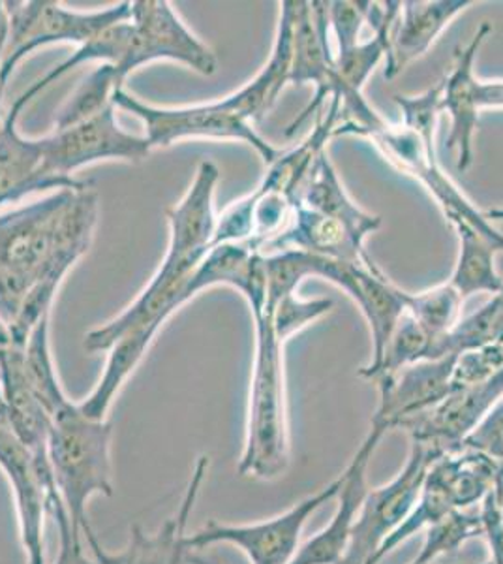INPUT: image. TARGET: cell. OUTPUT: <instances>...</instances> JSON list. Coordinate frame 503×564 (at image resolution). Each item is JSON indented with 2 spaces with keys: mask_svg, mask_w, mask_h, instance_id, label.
I'll return each mask as SVG.
<instances>
[{
  "mask_svg": "<svg viewBox=\"0 0 503 564\" xmlns=\"http://www.w3.org/2000/svg\"><path fill=\"white\" fill-rule=\"evenodd\" d=\"M462 448L475 449L503 463V398L479 422L478 427L466 436Z\"/></svg>",
  "mask_w": 503,
  "mask_h": 564,
  "instance_id": "cell-37",
  "label": "cell"
},
{
  "mask_svg": "<svg viewBox=\"0 0 503 564\" xmlns=\"http://www.w3.org/2000/svg\"><path fill=\"white\" fill-rule=\"evenodd\" d=\"M335 303L331 300H310L303 302L297 294L287 295L276 307L267 311L273 322L274 332L282 340L294 337L297 332L305 329L308 324L331 313Z\"/></svg>",
  "mask_w": 503,
  "mask_h": 564,
  "instance_id": "cell-35",
  "label": "cell"
},
{
  "mask_svg": "<svg viewBox=\"0 0 503 564\" xmlns=\"http://www.w3.org/2000/svg\"><path fill=\"white\" fill-rule=\"evenodd\" d=\"M433 345V337L406 311L396 324L395 332L391 335L385 352H383L382 361L370 380H376L383 375H395L404 367L414 366L423 359H428Z\"/></svg>",
  "mask_w": 503,
  "mask_h": 564,
  "instance_id": "cell-33",
  "label": "cell"
},
{
  "mask_svg": "<svg viewBox=\"0 0 503 564\" xmlns=\"http://www.w3.org/2000/svg\"><path fill=\"white\" fill-rule=\"evenodd\" d=\"M345 484V475L338 476L327 488L306 497L299 505L271 520L250 525H228L220 521H209L204 529L188 534L186 550H204L215 544L236 545L250 564H289L299 552V540L310 516L319 508L337 499Z\"/></svg>",
  "mask_w": 503,
  "mask_h": 564,
  "instance_id": "cell-8",
  "label": "cell"
},
{
  "mask_svg": "<svg viewBox=\"0 0 503 564\" xmlns=\"http://www.w3.org/2000/svg\"><path fill=\"white\" fill-rule=\"evenodd\" d=\"M502 398L503 369L481 384L452 388L440 403L419 416L409 417L398 430L408 431L412 441L427 444L446 456L462 448L466 436Z\"/></svg>",
  "mask_w": 503,
  "mask_h": 564,
  "instance_id": "cell-14",
  "label": "cell"
},
{
  "mask_svg": "<svg viewBox=\"0 0 503 564\" xmlns=\"http://www.w3.org/2000/svg\"><path fill=\"white\" fill-rule=\"evenodd\" d=\"M351 302L356 303L359 311L363 313L364 321L369 324L370 337H372V359L369 366L359 371V375L364 379H372V375L382 361L389 339L395 332L396 324L406 313L408 292H404L389 281L372 260L370 263L357 265L356 292L351 295Z\"/></svg>",
  "mask_w": 503,
  "mask_h": 564,
  "instance_id": "cell-23",
  "label": "cell"
},
{
  "mask_svg": "<svg viewBox=\"0 0 503 564\" xmlns=\"http://www.w3.org/2000/svg\"><path fill=\"white\" fill-rule=\"evenodd\" d=\"M116 111V106H111L89 121L70 129L53 130L42 138L45 172L61 188L81 185L84 181L74 180L72 174L95 162H141L151 154L153 149L145 135L122 130Z\"/></svg>",
  "mask_w": 503,
  "mask_h": 564,
  "instance_id": "cell-10",
  "label": "cell"
},
{
  "mask_svg": "<svg viewBox=\"0 0 503 564\" xmlns=\"http://www.w3.org/2000/svg\"><path fill=\"white\" fill-rule=\"evenodd\" d=\"M12 343L10 339V332H8V327L0 322V348L8 347Z\"/></svg>",
  "mask_w": 503,
  "mask_h": 564,
  "instance_id": "cell-41",
  "label": "cell"
},
{
  "mask_svg": "<svg viewBox=\"0 0 503 564\" xmlns=\"http://www.w3.org/2000/svg\"><path fill=\"white\" fill-rule=\"evenodd\" d=\"M207 468L209 457H199L181 507L158 531L145 534L140 525L130 527V540L124 552L116 555L102 550L95 555V561L100 564H183L185 553L188 552L185 544L188 536L186 525L190 520L192 510L196 507Z\"/></svg>",
  "mask_w": 503,
  "mask_h": 564,
  "instance_id": "cell-21",
  "label": "cell"
},
{
  "mask_svg": "<svg viewBox=\"0 0 503 564\" xmlns=\"http://www.w3.org/2000/svg\"><path fill=\"white\" fill-rule=\"evenodd\" d=\"M441 90H444V84L440 82L417 97L395 95V104L402 113V124L423 135L425 140H436L441 113Z\"/></svg>",
  "mask_w": 503,
  "mask_h": 564,
  "instance_id": "cell-34",
  "label": "cell"
},
{
  "mask_svg": "<svg viewBox=\"0 0 503 564\" xmlns=\"http://www.w3.org/2000/svg\"><path fill=\"white\" fill-rule=\"evenodd\" d=\"M0 403H2V395H0Z\"/></svg>",
  "mask_w": 503,
  "mask_h": 564,
  "instance_id": "cell-43",
  "label": "cell"
},
{
  "mask_svg": "<svg viewBox=\"0 0 503 564\" xmlns=\"http://www.w3.org/2000/svg\"><path fill=\"white\" fill-rule=\"evenodd\" d=\"M292 42H294V0L281 2V18L276 26L273 52L267 65L258 72V76L231 93L230 97L222 98L226 108L249 121L250 124L260 122L269 109L281 97L282 90L289 84L292 72Z\"/></svg>",
  "mask_w": 503,
  "mask_h": 564,
  "instance_id": "cell-22",
  "label": "cell"
},
{
  "mask_svg": "<svg viewBox=\"0 0 503 564\" xmlns=\"http://www.w3.org/2000/svg\"><path fill=\"white\" fill-rule=\"evenodd\" d=\"M324 262H326L324 257L294 249L276 250L274 254L263 257L265 286H267V302L263 313L276 307L287 295L297 294L300 282L308 276L321 279Z\"/></svg>",
  "mask_w": 503,
  "mask_h": 564,
  "instance_id": "cell-31",
  "label": "cell"
},
{
  "mask_svg": "<svg viewBox=\"0 0 503 564\" xmlns=\"http://www.w3.org/2000/svg\"><path fill=\"white\" fill-rule=\"evenodd\" d=\"M132 42L117 77L122 85L128 76L154 61H173L185 65L199 76H212L218 70V58L209 45L192 33L166 0L132 2Z\"/></svg>",
  "mask_w": 503,
  "mask_h": 564,
  "instance_id": "cell-11",
  "label": "cell"
},
{
  "mask_svg": "<svg viewBox=\"0 0 503 564\" xmlns=\"http://www.w3.org/2000/svg\"><path fill=\"white\" fill-rule=\"evenodd\" d=\"M8 34H10V20H8L4 2H0V63H2V57L7 52Z\"/></svg>",
  "mask_w": 503,
  "mask_h": 564,
  "instance_id": "cell-39",
  "label": "cell"
},
{
  "mask_svg": "<svg viewBox=\"0 0 503 564\" xmlns=\"http://www.w3.org/2000/svg\"><path fill=\"white\" fill-rule=\"evenodd\" d=\"M438 449L412 441L408 462L401 475L382 486L369 489L356 525L351 529L350 545L340 564H372L383 542L404 523L419 500L428 468L438 457Z\"/></svg>",
  "mask_w": 503,
  "mask_h": 564,
  "instance_id": "cell-9",
  "label": "cell"
},
{
  "mask_svg": "<svg viewBox=\"0 0 503 564\" xmlns=\"http://www.w3.org/2000/svg\"><path fill=\"white\" fill-rule=\"evenodd\" d=\"M0 395L13 433L34 457L50 459L53 420L26 379L25 347L21 345L0 348Z\"/></svg>",
  "mask_w": 503,
  "mask_h": 564,
  "instance_id": "cell-20",
  "label": "cell"
},
{
  "mask_svg": "<svg viewBox=\"0 0 503 564\" xmlns=\"http://www.w3.org/2000/svg\"><path fill=\"white\" fill-rule=\"evenodd\" d=\"M2 95H4V89L0 87V127H2V121H4V116H2Z\"/></svg>",
  "mask_w": 503,
  "mask_h": 564,
  "instance_id": "cell-42",
  "label": "cell"
},
{
  "mask_svg": "<svg viewBox=\"0 0 503 564\" xmlns=\"http://www.w3.org/2000/svg\"><path fill=\"white\" fill-rule=\"evenodd\" d=\"M492 33V25L483 21L466 47L455 52V65L449 76L441 79V111L451 119V132L447 135V148L457 151V167L466 174L473 164V138L479 124V87L475 76V58L479 50Z\"/></svg>",
  "mask_w": 503,
  "mask_h": 564,
  "instance_id": "cell-17",
  "label": "cell"
},
{
  "mask_svg": "<svg viewBox=\"0 0 503 564\" xmlns=\"http://www.w3.org/2000/svg\"><path fill=\"white\" fill-rule=\"evenodd\" d=\"M462 303V295L449 282H444L419 294H408L406 311L434 340H438L459 324Z\"/></svg>",
  "mask_w": 503,
  "mask_h": 564,
  "instance_id": "cell-32",
  "label": "cell"
},
{
  "mask_svg": "<svg viewBox=\"0 0 503 564\" xmlns=\"http://www.w3.org/2000/svg\"><path fill=\"white\" fill-rule=\"evenodd\" d=\"M473 0H428L401 2V13L389 34L385 79H395L414 61L433 47L451 21L473 7Z\"/></svg>",
  "mask_w": 503,
  "mask_h": 564,
  "instance_id": "cell-18",
  "label": "cell"
},
{
  "mask_svg": "<svg viewBox=\"0 0 503 564\" xmlns=\"http://www.w3.org/2000/svg\"><path fill=\"white\" fill-rule=\"evenodd\" d=\"M494 343H503V290L492 295L491 302L479 308L478 313L460 321L449 334L434 340L428 359L459 356Z\"/></svg>",
  "mask_w": 503,
  "mask_h": 564,
  "instance_id": "cell-29",
  "label": "cell"
},
{
  "mask_svg": "<svg viewBox=\"0 0 503 564\" xmlns=\"http://www.w3.org/2000/svg\"><path fill=\"white\" fill-rule=\"evenodd\" d=\"M340 122L332 138L356 135L372 141V145L383 154V159L427 188L436 199L447 223H464L503 250V234L492 226L484 213L479 212L466 194L455 185V181L441 170L436 156V143L425 140L402 122H391L372 108L363 93H350L340 98Z\"/></svg>",
  "mask_w": 503,
  "mask_h": 564,
  "instance_id": "cell-3",
  "label": "cell"
},
{
  "mask_svg": "<svg viewBox=\"0 0 503 564\" xmlns=\"http://www.w3.org/2000/svg\"><path fill=\"white\" fill-rule=\"evenodd\" d=\"M119 89H124V85L119 82L116 68L111 65L98 66L77 85L72 97L58 109L53 130L70 129L100 116L113 106V97Z\"/></svg>",
  "mask_w": 503,
  "mask_h": 564,
  "instance_id": "cell-30",
  "label": "cell"
},
{
  "mask_svg": "<svg viewBox=\"0 0 503 564\" xmlns=\"http://www.w3.org/2000/svg\"><path fill=\"white\" fill-rule=\"evenodd\" d=\"M479 106L481 109H503V82H481Z\"/></svg>",
  "mask_w": 503,
  "mask_h": 564,
  "instance_id": "cell-38",
  "label": "cell"
},
{
  "mask_svg": "<svg viewBox=\"0 0 503 564\" xmlns=\"http://www.w3.org/2000/svg\"><path fill=\"white\" fill-rule=\"evenodd\" d=\"M383 435L385 431L382 427L370 425L369 435L342 473L345 484L340 494L337 495V512L332 516L331 523L300 545L299 552L295 553L294 561L289 564H340L345 558L350 545L351 529L356 525L359 510L363 507L364 497L369 494L367 470H369L370 459L374 456Z\"/></svg>",
  "mask_w": 503,
  "mask_h": 564,
  "instance_id": "cell-16",
  "label": "cell"
},
{
  "mask_svg": "<svg viewBox=\"0 0 503 564\" xmlns=\"http://www.w3.org/2000/svg\"><path fill=\"white\" fill-rule=\"evenodd\" d=\"M329 20L327 2L294 0V42H292V72L289 84H313L316 95L299 117H295L286 129V138L297 134V130L326 109L327 97L331 98L335 55L327 40Z\"/></svg>",
  "mask_w": 503,
  "mask_h": 564,
  "instance_id": "cell-13",
  "label": "cell"
},
{
  "mask_svg": "<svg viewBox=\"0 0 503 564\" xmlns=\"http://www.w3.org/2000/svg\"><path fill=\"white\" fill-rule=\"evenodd\" d=\"M455 358L423 359L395 375L378 377L380 403L370 425L382 427L385 433L398 430L409 417L419 416L440 403L451 391Z\"/></svg>",
  "mask_w": 503,
  "mask_h": 564,
  "instance_id": "cell-15",
  "label": "cell"
},
{
  "mask_svg": "<svg viewBox=\"0 0 503 564\" xmlns=\"http://www.w3.org/2000/svg\"><path fill=\"white\" fill-rule=\"evenodd\" d=\"M25 371L32 390L39 395L40 403L44 404L52 420L66 409H70L74 403L66 398L58 380L57 367L53 361L52 345H50V316H44L26 339Z\"/></svg>",
  "mask_w": 503,
  "mask_h": 564,
  "instance_id": "cell-28",
  "label": "cell"
},
{
  "mask_svg": "<svg viewBox=\"0 0 503 564\" xmlns=\"http://www.w3.org/2000/svg\"><path fill=\"white\" fill-rule=\"evenodd\" d=\"M436 558H438V555H436L430 547H427V545H423V547H420L419 555H417V557H415L409 564H433Z\"/></svg>",
  "mask_w": 503,
  "mask_h": 564,
  "instance_id": "cell-40",
  "label": "cell"
},
{
  "mask_svg": "<svg viewBox=\"0 0 503 564\" xmlns=\"http://www.w3.org/2000/svg\"><path fill=\"white\" fill-rule=\"evenodd\" d=\"M111 438V423L85 416L79 404L74 403L53 420L47 448L55 486L70 516L74 540L89 545L92 555L103 547L90 527L87 505L96 495H113Z\"/></svg>",
  "mask_w": 503,
  "mask_h": 564,
  "instance_id": "cell-4",
  "label": "cell"
},
{
  "mask_svg": "<svg viewBox=\"0 0 503 564\" xmlns=\"http://www.w3.org/2000/svg\"><path fill=\"white\" fill-rule=\"evenodd\" d=\"M26 106L20 97L15 98L0 127V207L18 204L31 194L61 191L45 172L42 138L31 140L18 129Z\"/></svg>",
  "mask_w": 503,
  "mask_h": 564,
  "instance_id": "cell-19",
  "label": "cell"
},
{
  "mask_svg": "<svg viewBox=\"0 0 503 564\" xmlns=\"http://www.w3.org/2000/svg\"><path fill=\"white\" fill-rule=\"evenodd\" d=\"M130 42H132V23H130V20L103 29L96 36H92L89 42L77 45L76 52L72 53L70 57L64 58L61 65L52 68L44 77H40L39 82H34L23 95H20L21 100L31 104L32 98L39 97L40 93H44L50 85L57 84V79L66 76L68 72L74 70L77 66L85 65V63L98 61L102 65L119 68L127 58Z\"/></svg>",
  "mask_w": 503,
  "mask_h": 564,
  "instance_id": "cell-27",
  "label": "cell"
},
{
  "mask_svg": "<svg viewBox=\"0 0 503 564\" xmlns=\"http://www.w3.org/2000/svg\"><path fill=\"white\" fill-rule=\"evenodd\" d=\"M254 372L250 384L247 441L239 459V475L273 480L289 463L284 347L267 313L254 316Z\"/></svg>",
  "mask_w": 503,
  "mask_h": 564,
  "instance_id": "cell-5",
  "label": "cell"
},
{
  "mask_svg": "<svg viewBox=\"0 0 503 564\" xmlns=\"http://www.w3.org/2000/svg\"><path fill=\"white\" fill-rule=\"evenodd\" d=\"M0 468L10 481L20 518L21 544L26 564H45L44 518L61 500L50 459L34 457L8 423L0 403Z\"/></svg>",
  "mask_w": 503,
  "mask_h": 564,
  "instance_id": "cell-12",
  "label": "cell"
},
{
  "mask_svg": "<svg viewBox=\"0 0 503 564\" xmlns=\"http://www.w3.org/2000/svg\"><path fill=\"white\" fill-rule=\"evenodd\" d=\"M98 225L90 183L61 188L0 213V322L25 347L34 326L52 315L64 276L87 254Z\"/></svg>",
  "mask_w": 503,
  "mask_h": 564,
  "instance_id": "cell-1",
  "label": "cell"
},
{
  "mask_svg": "<svg viewBox=\"0 0 503 564\" xmlns=\"http://www.w3.org/2000/svg\"><path fill=\"white\" fill-rule=\"evenodd\" d=\"M4 7L10 20V34L0 63L2 89H7L15 66L32 52L52 44H85L103 29L130 20L132 13V2H119L116 7L95 12L68 10L57 0L4 2Z\"/></svg>",
  "mask_w": 503,
  "mask_h": 564,
  "instance_id": "cell-6",
  "label": "cell"
},
{
  "mask_svg": "<svg viewBox=\"0 0 503 564\" xmlns=\"http://www.w3.org/2000/svg\"><path fill=\"white\" fill-rule=\"evenodd\" d=\"M276 250H303L316 257L329 258L337 262L370 263L372 258L364 250L363 239L357 238L335 218L314 212L310 207H295L292 223L273 243Z\"/></svg>",
  "mask_w": 503,
  "mask_h": 564,
  "instance_id": "cell-24",
  "label": "cell"
},
{
  "mask_svg": "<svg viewBox=\"0 0 503 564\" xmlns=\"http://www.w3.org/2000/svg\"><path fill=\"white\" fill-rule=\"evenodd\" d=\"M300 204L326 217L335 218L363 241H367L370 234L382 228V217L364 212L350 198V194L346 193L337 167L332 166L327 151L319 154L318 161L314 162L313 170L300 191Z\"/></svg>",
  "mask_w": 503,
  "mask_h": 564,
  "instance_id": "cell-25",
  "label": "cell"
},
{
  "mask_svg": "<svg viewBox=\"0 0 503 564\" xmlns=\"http://www.w3.org/2000/svg\"><path fill=\"white\" fill-rule=\"evenodd\" d=\"M370 0H335L327 2L329 29L337 39L338 53L350 52L359 44V34L369 23ZM337 53V55H338Z\"/></svg>",
  "mask_w": 503,
  "mask_h": 564,
  "instance_id": "cell-36",
  "label": "cell"
},
{
  "mask_svg": "<svg viewBox=\"0 0 503 564\" xmlns=\"http://www.w3.org/2000/svg\"><path fill=\"white\" fill-rule=\"evenodd\" d=\"M113 106L140 119L151 149L170 148L175 141L188 138H209L244 141L267 166L281 156L278 149L255 132L254 124L226 108L222 100L185 108H156L119 89L113 97Z\"/></svg>",
  "mask_w": 503,
  "mask_h": 564,
  "instance_id": "cell-7",
  "label": "cell"
},
{
  "mask_svg": "<svg viewBox=\"0 0 503 564\" xmlns=\"http://www.w3.org/2000/svg\"><path fill=\"white\" fill-rule=\"evenodd\" d=\"M220 170L210 161L199 162L190 188L177 206L167 207L170 245L166 258L153 279L127 311L85 335L87 352H109V372L128 379L141 359L145 358L151 343L164 322L199 292L215 286L201 260L212 249L217 215V193Z\"/></svg>",
  "mask_w": 503,
  "mask_h": 564,
  "instance_id": "cell-2",
  "label": "cell"
},
{
  "mask_svg": "<svg viewBox=\"0 0 503 564\" xmlns=\"http://www.w3.org/2000/svg\"><path fill=\"white\" fill-rule=\"evenodd\" d=\"M451 226L459 238V258L449 284L462 295V300L475 294H500L503 279L494 263L500 249L470 225L455 223Z\"/></svg>",
  "mask_w": 503,
  "mask_h": 564,
  "instance_id": "cell-26",
  "label": "cell"
}]
</instances>
